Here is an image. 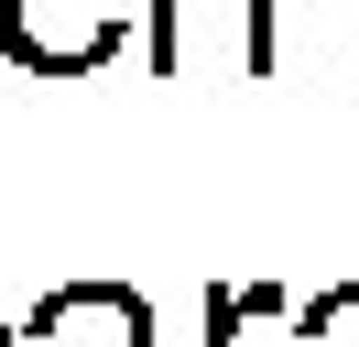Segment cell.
Listing matches in <instances>:
<instances>
[{"mask_svg":"<svg viewBox=\"0 0 359 347\" xmlns=\"http://www.w3.org/2000/svg\"><path fill=\"white\" fill-rule=\"evenodd\" d=\"M272 0H153V76H272Z\"/></svg>","mask_w":359,"mask_h":347,"instance_id":"6da1fadb","label":"cell"},{"mask_svg":"<svg viewBox=\"0 0 359 347\" xmlns=\"http://www.w3.org/2000/svg\"><path fill=\"white\" fill-rule=\"evenodd\" d=\"M131 43V0H0V55L22 76H98Z\"/></svg>","mask_w":359,"mask_h":347,"instance_id":"7a4b0ae2","label":"cell"},{"mask_svg":"<svg viewBox=\"0 0 359 347\" xmlns=\"http://www.w3.org/2000/svg\"><path fill=\"white\" fill-rule=\"evenodd\" d=\"M22 347H153V304L131 282H66L22 315Z\"/></svg>","mask_w":359,"mask_h":347,"instance_id":"3957f363","label":"cell"},{"mask_svg":"<svg viewBox=\"0 0 359 347\" xmlns=\"http://www.w3.org/2000/svg\"><path fill=\"white\" fill-rule=\"evenodd\" d=\"M294 337H305V347H359V282H337V293H316Z\"/></svg>","mask_w":359,"mask_h":347,"instance_id":"277c9868","label":"cell"},{"mask_svg":"<svg viewBox=\"0 0 359 347\" xmlns=\"http://www.w3.org/2000/svg\"><path fill=\"white\" fill-rule=\"evenodd\" d=\"M262 304L272 293H229L218 282V293H207V347H240V315H262Z\"/></svg>","mask_w":359,"mask_h":347,"instance_id":"5b68a950","label":"cell"},{"mask_svg":"<svg viewBox=\"0 0 359 347\" xmlns=\"http://www.w3.org/2000/svg\"><path fill=\"white\" fill-rule=\"evenodd\" d=\"M0 347H22V325H11V315H0Z\"/></svg>","mask_w":359,"mask_h":347,"instance_id":"8992f818","label":"cell"}]
</instances>
